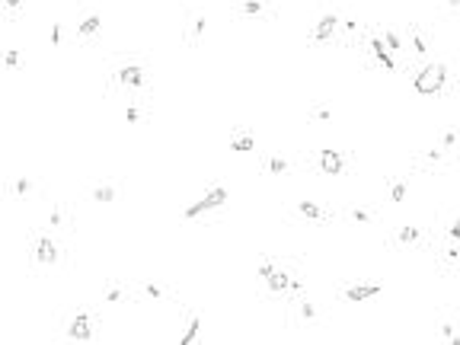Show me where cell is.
<instances>
[{
    "mask_svg": "<svg viewBox=\"0 0 460 345\" xmlns=\"http://www.w3.org/2000/svg\"><path fill=\"white\" fill-rule=\"evenodd\" d=\"M352 218L358 221V224H368V221H371V214H368V211H352Z\"/></svg>",
    "mask_w": 460,
    "mask_h": 345,
    "instance_id": "cell-25",
    "label": "cell"
},
{
    "mask_svg": "<svg viewBox=\"0 0 460 345\" xmlns=\"http://www.w3.org/2000/svg\"><path fill=\"white\" fill-rule=\"evenodd\" d=\"M29 189H32V183H29V179H20V183H16V195H26Z\"/></svg>",
    "mask_w": 460,
    "mask_h": 345,
    "instance_id": "cell-24",
    "label": "cell"
},
{
    "mask_svg": "<svg viewBox=\"0 0 460 345\" xmlns=\"http://www.w3.org/2000/svg\"><path fill=\"white\" fill-rule=\"evenodd\" d=\"M198 326H202V323H198V320H192V323H189V329L186 332H182V345H189V342H195V335H198Z\"/></svg>",
    "mask_w": 460,
    "mask_h": 345,
    "instance_id": "cell-14",
    "label": "cell"
},
{
    "mask_svg": "<svg viewBox=\"0 0 460 345\" xmlns=\"http://www.w3.org/2000/svg\"><path fill=\"white\" fill-rule=\"evenodd\" d=\"M268 288H272L275 294H278V291H291V278L284 272H272L268 275Z\"/></svg>",
    "mask_w": 460,
    "mask_h": 345,
    "instance_id": "cell-10",
    "label": "cell"
},
{
    "mask_svg": "<svg viewBox=\"0 0 460 345\" xmlns=\"http://www.w3.org/2000/svg\"><path fill=\"white\" fill-rule=\"evenodd\" d=\"M202 202H205V208H208V211H211V208H221V205H224V202H227V189H221V186H214V189H211V192H208V195L202 198Z\"/></svg>",
    "mask_w": 460,
    "mask_h": 345,
    "instance_id": "cell-8",
    "label": "cell"
},
{
    "mask_svg": "<svg viewBox=\"0 0 460 345\" xmlns=\"http://www.w3.org/2000/svg\"><path fill=\"white\" fill-rule=\"evenodd\" d=\"M447 80V67L444 64H425L419 77H415V93H422V96H435V93L444 86Z\"/></svg>",
    "mask_w": 460,
    "mask_h": 345,
    "instance_id": "cell-1",
    "label": "cell"
},
{
    "mask_svg": "<svg viewBox=\"0 0 460 345\" xmlns=\"http://www.w3.org/2000/svg\"><path fill=\"white\" fill-rule=\"evenodd\" d=\"M320 169L329 172V176H339V172L345 169L342 153H336V150H323V153H320Z\"/></svg>",
    "mask_w": 460,
    "mask_h": 345,
    "instance_id": "cell-2",
    "label": "cell"
},
{
    "mask_svg": "<svg viewBox=\"0 0 460 345\" xmlns=\"http://www.w3.org/2000/svg\"><path fill=\"white\" fill-rule=\"evenodd\" d=\"M450 342H457V345H460V339H450Z\"/></svg>",
    "mask_w": 460,
    "mask_h": 345,
    "instance_id": "cell-34",
    "label": "cell"
},
{
    "mask_svg": "<svg viewBox=\"0 0 460 345\" xmlns=\"http://www.w3.org/2000/svg\"><path fill=\"white\" fill-rule=\"evenodd\" d=\"M284 169H288V160H281V157L268 160V172H284Z\"/></svg>",
    "mask_w": 460,
    "mask_h": 345,
    "instance_id": "cell-18",
    "label": "cell"
},
{
    "mask_svg": "<svg viewBox=\"0 0 460 345\" xmlns=\"http://www.w3.org/2000/svg\"><path fill=\"white\" fill-rule=\"evenodd\" d=\"M300 313L307 316V320H314V316H317V307H314V304H303V310H300Z\"/></svg>",
    "mask_w": 460,
    "mask_h": 345,
    "instance_id": "cell-27",
    "label": "cell"
},
{
    "mask_svg": "<svg viewBox=\"0 0 460 345\" xmlns=\"http://www.w3.org/2000/svg\"><path fill=\"white\" fill-rule=\"evenodd\" d=\"M243 13H246V16H259V13H262V4H259V0H243Z\"/></svg>",
    "mask_w": 460,
    "mask_h": 345,
    "instance_id": "cell-15",
    "label": "cell"
},
{
    "mask_svg": "<svg viewBox=\"0 0 460 345\" xmlns=\"http://www.w3.org/2000/svg\"><path fill=\"white\" fill-rule=\"evenodd\" d=\"M93 198H96V202H112V198H115V189H96V192H93Z\"/></svg>",
    "mask_w": 460,
    "mask_h": 345,
    "instance_id": "cell-17",
    "label": "cell"
},
{
    "mask_svg": "<svg viewBox=\"0 0 460 345\" xmlns=\"http://www.w3.org/2000/svg\"><path fill=\"white\" fill-rule=\"evenodd\" d=\"M317 118H320V122H329V118H333V112H329V109H320Z\"/></svg>",
    "mask_w": 460,
    "mask_h": 345,
    "instance_id": "cell-29",
    "label": "cell"
},
{
    "mask_svg": "<svg viewBox=\"0 0 460 345\" xmlns=\"http://www.w3.org/2000/svg\"><path fill=\"white\" fill-rule=\"evenodd\" d=\"M96 32H99V16H90L80 23V36H96Z\"/></svg>",
    "mask_w": 460,
    "mask_h": 345,
    "instance_id": "cell-13",
    "label": "cell"
},
{
    "mask_svg": "<svg viewBox=\"0 0 460 345\" xmlns=\"http://www.w3.org/2000/svg\"><path fill=\"white\" fill-rule=\"evenodd\" d=\"M205 32V20H195V29H192V39H198Z\"/></svg>",
    "mask_w": 460,
    "mask_h": 345,
    "instance_id": "cell-28",
    "label": "cell"
},
{
    "mask_svg": "<svg viewBox=\"0 0 460 345\" xmlns=\"http://www.w3.org/2000/svg\"><path fill=\"white\" fill-rule=\"evenodd\" d=\"M450 237H454V240H460V221L454 224V227H450Z\"/></svg>",
    "mask_w": 460,
    "mask_h": 345,
    "instance_id": "cell-32",
    "label": "cell"
},
{
    "mask_svg": "<svg viewBox=\"0 0 460 345\" xmlns=\"http://www.w3.org/2000/svg\"><path fill=\"white\" fill-rule=\"evenodd\" d=\"M415 240H419V230L415 227H403L400 230V243H415Z\"/></svg>",
    "mask_w": 460,
    "mask_h": 345,
    "instance_id": "cell-16",
    "label": "cell"
},
{
    "mask_svg": "<svg viewBox=\"0 0 460 345\" xmlns=\"http://www.w3.org/2000/svg\"><path fill=\"white\" fill-rule=\"evenodd\" d=\"M144 294H147V297H160V294H163V291L157 288V284H147V288H144Z\"/></svg>",
    "mask_w": 460,
    "mask_h": 345,
    "instance_id": "cell-26",
    "label": "cell"
},
{
    "mask_svg": "<svg viewBox=\"0 0 460 345\" xmlns=\"http://www.w3.org/2000/svg\"><path fill=\"white\" fill-rule=\"evenodd\" d=\"M51 45H61V23L51 26Z\"/></svg>",
    "mask_w": 460,
    "mask_h": 345,
    "instance_id": "cell-23",
    "label": "cell"
},
{
    "mask_svg": "<svg viewBox=\"0 0 460 345\" xmlns=\"http://www.w3.org/2000/svg\"><path fill=\"white\" fill-rule=\"evenodd\" d=\"M406 198V183H396L393 186V202H403Z\"/></svg>",
    "mask_w": 460,
    "mask_h": 345,
    "instance_id": "cell-21",
    "label": "cell"
},
{
    "mask_svg": "<svg viewBox=\"0 0 460 345\" xmlns=\"http://www.w3.org/2000/svg\"><path fill=\"white\" fill-rule=\"evenodd\" d=\"M374 294H380V284H361V288H349V291H345V297H349V300H368Z\"/></svg>",
    "mask_w": 460,
    "mask_h": 345,
    "instance_id": "cell-6",
    "label": "cell"
},
{
    "mask_svg": "<svg viewBox=\"0 0 460 345\" xmlns=\"http://www.w3.org/2000/svg\"><path fill=\"white\" fill-rule=\"evenodd\" d=\"M118 80L121 83H125V86H141V80H144V71H141V67H121V71H118Z\"/></svg>",
    "mask_w": 460,
    "mask_h": 345,
    "instance_id": "cell-7",
    "label": "cell"
},
{
    "mask_svg": "<svg viewBox=\"0 0 460 345\" xmlns=\"http://www.w3.org/2000/svg\"><path fill=\"white\" fill-rule=\"evenodd\" d=\"M67 335H71V339H77V342H86V339H90V316H86V313H77V320L71 323V329H67Z\"/></svg>",
    "mask_w": 460,
    "mask_h": 345,
    "instance_id": "cell-3",
    "label": "cell"
},
{
    "mask_svg": "<svg viewBox=\"0 0 460 345\" xmlns=\"http://www.w3.org/2000/svg\"><path fill=\"white\" fill-rule=\"evenodd\" d=\"M7 67H20V51H16V48L7 51Z\"/></svg>",
    "mask_w": 460,
    "mask_h": 345,
    "instance_id": "cell-20",
    "label": "cell"
},
{
    "mask_svg": "<svg viewBox=\"0 0 460 345\" xmlns=\"http://www.w3.org/2000/svg\"><path fill=\"white\" fill-rule=\"evenodd\" d=\"M16 4H20V0H7V7H16Z\"/></svg>",
    "mask_w": 460,
    "mask_h": 345,
    "instance_id": "cell-33",
    "label": "cell"
},
{
    "mask_svg": "<svg viewBox=\"0 0 460 345\" xmlns=\"http://www.w3.org/2000/svg\"><path fill=\"white\" fill-rule=\"evenodd\" d=\"M205 211H208V208H205V202H195V205H192V208H189V211H186V218H189V221H192V218H198V214H205Z\"/></svg>",
    "mask_w": 460,
    "mask_h": 345,
    "instance_id": "cell-19",
    "label": "cell"
},
{
    "mask_svg": "<svg viewBox=\"0 0 460 345\" xmlns=\"http://www.w3.org/2000/svg\"><path fill=\"white\" fill-rule=\"evenodd\" d=\"M441 335H447V339H454V326H450V323H444V326H441Z\"/></svg>",
    "mask_w": 460,
    "mask_h": 345,
    "instance_id": "cell-30",
    "label": "cell"
},
{
    "mask_svg": "<svg viewBox=\"0 0 460 345\" xmlns=\"http://www.w3.org/2000/svg\"><path fill=\"white\" fill-rule=\"evenodd\" d=\"M230 147L237 150V153H246V150H253V147H256V141H253L249 134H240V137H233V144H230Z\"/></svg>",
    "mask_w": 460,
    "mask_h": 345,
    "instance_id": "cell-11",
    "label": "cell"
},
{
    "mask_svg": "<svg viewBox=\"0 0 460 345\" xmlns=\"http://www.w3.org/2000/svg\"><path fill=\"white\" fill-rule=\"evenodd\" d=\"M384 39H387V45H390V51H396L400 48V39L393 36V32H384Z\"/></svg>",
    "mask_w": 460,
    "mask_h": 345,
    "instance_id": "cell-22",
    "label": "cell"
},
{
    "mask_svg": "<svg viewBox=\"0 0 460 345\" xmlns=\"http://www.w3.org/2000/svg\"><path fill=\"white\" fill-rule=\"evenodd\" d=\"M371 51H374V58L387 67V71H393V67H396L393 55H390V51H384V42H380V39H371Z\"/></svg>",
    "mask_w": 460,
    "mask_h": 345,
    "instance_id": "cell-5",
    "label": "cell"
},
{
    "mask_svg": "<svg viewBox=\"0 0 460 345\" xmlns=\"http://www.w3.org/2000/svg\"><path fill=\"white\" fill-rule=\"evenodd\" d=\"M333 29H336V16H323L320 26H317V32H314V39L317 42H326L329 36H333Z\"/></svg>",
    "mask_w": 460,
    "mask_h": 345,
    "instance_id": "cell-9",
    "label": "cell"
},
{
    "mask_svg": "<svg viewBox=\"0 0 460 345\" xmlns=\"http://www.w3.org/2000/svg\"><path fill=\"white\" fill-rule=\"evenodd\" d=\"M36 256H39V262H45V265H51V262L58 259V249H55V243H51V237H42V240H39Z\"/></svg>",
    "mask_w": 460,
    "mask_h": 345,
    "instance_id": "cell-4",
    "label": "cell"
},
{
    "mask_svg": "<svg viewBox=\"0 0 460 345\" xmlns=\"http://www.w3.org/2000/svg\"><path fill=\"white\" fill-rule=\"evenodd\" d=\"M259 272H262V275H265V278H268V275H272L275 269H272V262H262V265H259Z\"/></svg>",
    "mask_w": 460,
    "mask_h": 345,
    "instance_id": "cell-31",
    "label": "cell"
},
{
    "mask_svg": "<svg viewBox=\"0 0 460 345\" xmlns=\"http://www.w3.org/2000/svg\"><path fill=\"white\" fill-rule=\"evenodd\" d=\"M297 211L303 214V218H314V221H320V218H323V211H320L314 202H300V205H297Z\"/></svg>",
    "mask_w": 460,
    "mask_h": 345,
    "instance_id": "cell-12",
    "label": "cell"
}]
</instances>
